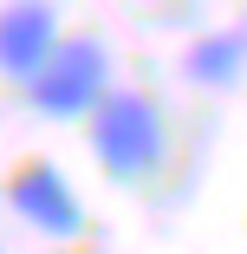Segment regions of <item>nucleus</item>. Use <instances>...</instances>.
<instances>
[{
	"mask_svg": "<svg viewBox=\"0 0 247 254\" xmlns=\"http://www.w3.org/2000/svg\"><path fill=\"white\" fill-rule=\"evenodd\" d=\"M91 150H98V163H104V176L143 183V176L163 163V150H169L163 111L143 91H111L104 105L91 111Z\"/></svg>",
	"mask_w": 247,
	"mask_h": 254,
	"instance_id": "nucleus-1",
	"label": "nucleus"
},
{
	"mask_svg": "<svg viewBox=\"0 0 247 254\" xmlns=\"http://www.w3.org/2000/svg\"><path fill=\"white\" fill-rule=\"evenodd\" d=\"M26 91H33V111L46 118H91L111 98V53L98 39H59V53L39 65Z\"/></svg>",
	"mask_w": 247,
	"mask_h": 254,
	"instance_id": "nucleus-2",
	"label": "nucleus"
},
{
	"mask_svg": "<svg viewBox=\"0 0 247 254\" xmlns=\"http://www.w3.org/2000/svg\"><path fill=\"white\" fill-rule=\"evenodd\" d=\"M7 202H13V215L33 222L39 235H52V241H72L85 228V209H78V189L65 183L59 163H26L13 183H7Z\"/></svg>",
	"mask_w": 247,
	"mask_h": 254,
	"instance_id": "nucleus-3",
	"label": "nucleus"
},
{
	"mask_svg": "<svg viewBox=\"0 0 247 254\" xmlns=\"http://www.w3.org/2000/svg\"><path fill=\"white\" fill-rule=\"evenodd\" d=\"M59 53V13L46 0H13L0 7V72L7 78H39V65Z\"/></svg>",
	"mask_w": 247,
	"mask_h": 254,
	"instance_id": "nucleus-4",
	"label": "nucleus"
},
{
	"mask_svg": "<svg viewBox=\"0 0 247 254\" xmlns=\"http://www.w3.org/2000/svg\"><path fill=\"white\" fill-rule=\"evenodd\" d=\"M182 72L195 78V85H241L247 78V26H221V33H202L189 46V59H182Z\"/></svg>",
	"mask_w": 247,
	"mask_h": 254,
	"instance_id": "nucleus-5",
	"label": "nucleus"
}]
</instances>
